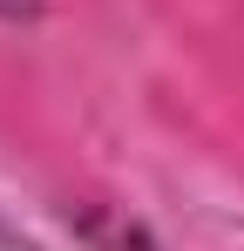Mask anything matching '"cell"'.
Wrapping results in <instances>:
<instances>
[{
	"mask_svg": "<svg viewBox=\"0 0 244 251\" xmlns=\"http://www.w3.org/2000/svg\"><path fill=\"white\" fill-rule=\"evenodd\" d=\"M48 0H0V21H41Z\"/></svg>",
	"mask_w": 244,
	"mask_h": 251,
	"instance_id": "6da1fadb",
	"label": "cell"
}]
</instances>
